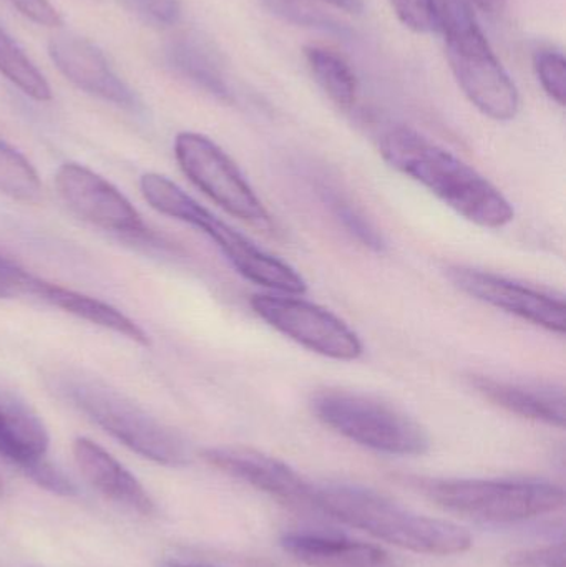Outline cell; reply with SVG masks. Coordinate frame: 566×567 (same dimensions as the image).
Instances as JSON below:
<instances>
[{
	"label": "cell",
	"instance_id": "cell-1",
	"mask_svg": "<svg viewBox=\"0 0 566 567\" xmlns=\"http://www.w3.org/2000/svg\"><path fill=\"white\" fill-rule=\"evenodd\" d=\"M381 155L395 172L424 186L467 221L485 229H502L514 221V206L497 186L422 133L408 126L388 130Z\"/></svg>",
	"mask_w": 566,
	"mask_h": 567
},
{
	"label": "cell",
	"instance_id": "cell-2",
	"mask_svg": "<svg viewBox=\"0 0 566 567\" xmlns=\"http://www.w3.org/2000/svg\"><path fill=\"white\" fill-rule=\"evenodd\" d=\"M315 512L418 555L454 556L472 548L471 533L462 526L419 515L362 486L316 485Z\"/></svg>",
	"mask_w": 566,
	"mask_h": 567
},
{
	"label": "cell",
	"instance_id": "cell-3",
	"mask_svg": "<svg viewBox=\"0 0 566 567\" xmlns=\"http://www.w3.org/2000/svg\"><path fill=\"white\" fill-rule=\"evenodd\" d=\"M53 389L106 435L142 458L169 468L188 465L189 449L178 432L99 377L65 370L53 377Z\"/></svg>",
	"mask_w": 566,
	"mask_h": 567
},
{
	"label": "cell",
	"instance_id": "cell-4",
	"mask_svg": "<svg viewBox=\"0 0 566 567\" xmlns=\"http://www.w3.org/2000/svg\"><path fill=\"white\" fill-rule=\"evenodd\" d=\"M140 192L159 215L186 223L208 236L236 272L248 281L289 296H301L308 290L305 278L295 268L258 248L166 176L145 173L140 178Z\"/></svg>",
	"mask_w": 566,
	"mask_h": 567
},
{
	"label": "cell",
	"instance_id": "cell-5",
	"mask_svg": "<svg viewBox=\"0 0 566 567\" xmlns=\"http://www.w3.org/2000/svg\"><path fill=\"white\" fill-rule=\"evenodd\" d=\"M439 29L459 86L472 105L495 122H511L521 95L482 32L467 0H438Z\"/></svg>",
	"mask_w": 566,
	"mask_h": 567
},
{
	"label": "cell",
	"instance_id": "cell-6",
	"mask_svg": "<svg viewBox=\"0 0 566 567\" xmlns=\"http://www.w3.org/2000/svg\"><path fill=\"white\" fill-rule=\"evenodd\" d=\"M419 488L445 512L494 525L527 522L565 506L564 488L542 480H425Z\"/></svg>",
	"mask_w": 566,
	"mask_h": 567
},
{
	"label": "cell",
	"instance_id": "cell-7",
	"mask_svg": "<svg viewBox=\"0 0 566 567\" xmlns=\"http://www.w3.org/2000/svg\"><path fill=\"white\" fill-rule=\"evenodd\" d=\"M316 419L356 445L394 456H421L431 449L424 426L398 406L351 390L329 389L311 400Z\"/></svg>",
	"mask_w": 566,
	"mask_h": 567
},
{
	"label": "cell",
	"instance_id": "cell-8",
	"mask_svg": "<svg viewBox=\"0 0 566 567\" xmlns=\"http://www.w3.org/2000/svg\"><path fill=\"white\" fill-rule=\"evenodd\" d=\"M173 148L183 175L226 213L258 228L272 225L241 169L213 140L202 133L182 132Z\"/></svg>",
	"mask_w": 566,
	"mask_h": 567
},
{
	"label": "cell",
	"instance_id": "cell-9",
	"mask_svg": "<svg viewBox=\"0 0 566 567\" xmlns=\"http://www.w3.org/2000/svg\"><path fill=\"white\" fill-rule=\"evenodd\" d=\"M249 306L269 327L326 359L352 362L364 352L358 333L318 303L289 293H255Z\"/></svg>",
	"mask_w": 566,
	"mask_h": 567
},
{
	"label": "cell",
	"instance_id": "cell-10",
	"mask_svg": "<svg viewBox=\"0 0 566 567\" xmlns=\"http://www.w3.org/2000/svg\"><path fill=\"white\" fill-rule=\"evenodd\" d=\"M55 186L66 208L82 221L130 241L158 245L138 209L99 173L79 163H63L56 169Z\"/></svg>",
	"mask_w": 566,
	"mask_h": 567
},
{
	"label": "cell",
	"instance_id": "cell-11",
	"mask_svg": "<svg viewBox=\"0 0 566 567\" xmlns=\"http://www.w3.org/2000/svg\"><path fill=\"white\" fill-rule=\"evenodd\" d=\"M208 465L266 493L289 508L315 512L316 485L288 463L248 446H212L202 452Z\"/></svg>",
	"mask_w": 566,
	"mask_h": 567
},
{
	"label": "cell",
	"instance_id": "cell-12",
	"mask_svg": "<svg viewBox=\"0 0 566 567\" xmlns=\"http://www.w3.org/2000/svg\"><path fill=\"white\" fill-rule=\"evenodd\" d=\"M449 279L457 289L502 312L518 317L552 333L564 336L566 330V306L562 297L525 284L511 281L494 272L472 268H451Z\"/></svg>",
	"mask_w": 566,
	"mask_h": 567
},
{
	"label": "cell",
	"instance_id": "cell-13",
	"mask_svg": "<svg viewBox=\"0 0 566 567\" xmlns=\"http://www.w3.org/2000/svg\"><path fill=\"white\" fill-rule=\"evenodd\" d=\"M49 55L60 73L76 89L119 109L136 112L138 99L113 72L102 50L76 33H56L49 40Z\"/></svg>",
	"mask_w": 566,
	"mask_h": 567
},
{
	"label": "cell",
	"instance_id": "cell-14",
	"mask_svg": "<svg viewBox=\"0 0 566 567\" xmlns=\"http://www.w3.org/2000/svg\"><path fill=\"white\" fill-rule=\"evenodd\" d=\"M50 435L39 413L17 393L0 386V458L27 478L49 462Z\"/></svg>",
	"mask_w": 566,
	"mask_h": 567
},
{
	"label": "cell",
	"instance_id": "cell-15",
	"mask_svg": "<svg viewBox=\"0 0 566 567\" xmlns=\"http://www.w3.org/2000/svg\"><path fill=\"white\" fill-rule=\"evenodd\" d=\"M73 460L83 478L116 505L142 516L156 515V503L140 480L93 440L79 436L72 443Z\"/></svg>",
	"mask_w": 566,
	"mask_h": 567
},
{
	"label": "cell",
	"instance_id": "cell-16",
	"mask_svg": "<svg viewBox=\"0 0 566 567\" xmlns=\"http://www.w3.org/2000/svg\"><path fill=\"white\" fill-rule=\"evenodd\" d=\"M474 386L485 399L507 412L545 425L564 429L565 392L554 383H521L477 377Z\"/></svg>",
	"mask_w": 566,
	"mask_h": 567
},
{
	"label": "cell",
	"instance_id": "cell-17",
	"mask_svg": "<svg viewBox=\"0 0 566 567\" xmlns=\"http://www.w3.org/2000/svg\"><path fill=\"white\" fill-rule=\"evenodd\" d=\"M27 297L40 300L47 306L55 307V309L70 313L76 319L93 323V326L112 330V332L119 333V336H123L132 342L140 343V346H150L148 333L135 320L130 319L116 307L95 299V297L76 292V290L60 286V284L45 281L39 276H33Z\"/></svg>",
	"mask_w": 566,
	"mask_h": 567
},
{
	"label": "cell",
	"instance_id": "cell-18",
	"mask_svg": "<svg viewBox=\"0 0 566 567\" xmlns=\"http://www.w3.org/2000/svg\"><path fill=\"white\" fill-rule=\"evenodd\" d=\"M286 553L309 567H382L388 553L371 543L321 533H288L282 536Z\"/></svg>",
	"mask_w": 566,
	"mask_h": 567
},
{
	"label": "cell",
	"instance_id": "cell-19",
	"mask_svg": "<svg viewBox=\"0 0 566 567\" xmlns=\"http://www.w3.org/2000/svg\"><path fill=\"white\" fill-rule=\"evenodd\" d=\"M166 55H168L169 65L179 75L185 76L215 99L231 102V90L226 82L222 63L216 53L209 49L208 43L203 42L198 35L182 33L175 37L169 42Z\"/></svg>",
	"mask_w": 566,
	"mask_h": 567
},
{
	"label": "cell",
	"instance_id": "cell-20",
	"mask_svg": "<svg viewBox=\"0 0 566 567\" xmlns=\"http://www.w3.org/2000/svg\"><path fill=\"white\" fill-rule=\"evenodd\" d=\"M306 62L326 95L339 109L351 110L358 100V79L351 65L335 50L326 47H305Z\"/></svg>",
	"mask_w": 566,
	"mask_h": 567
},
{
	"label": "cell",
	"instance_id": "cell-21",
	"mask_svg": "<svg viewBox=\"0 0 566 567\" xmlns=\"http://www.w3.org/2000/svg\"><path fill=\"white\" fill-rule=\"evenodd\" d=\"M0 73L23 95L35 102H50L52 89L43 73L23 53L19 43L0 27Z\"/></svg>",
	"mask_w": 566,
	"mask_h": 567
},
{
	"label": "cell",
	"instance_id": "cell-22",
	"mask_svg": "<svg viewBox=\"0 0 566 567\" xmlns=\"http://www.w3.org/2000/svg\"><path fill=\"white\" fill-rule=\"evenodd\" d=\"M0 193L13 202L32 203L42 198V182L32 163L9 143L0 140Z\"/></svg>",
	"mask_w": 566,
	"mask_h": 567
},
{
	"label": "cell",
	"instance_id": "cell-23",
	"mask_svg": "<svg viewBox=\"0 0 566 567\" xmlns=\"http://www.w3.org/2000/svg\"><path fill=\"white\" fill-rule=\"evenodd\" d=\"M326 203H328L331 212L335 213L338 221L344 226L346 231L358 239L362 246L372 249L375 252H382L385 248L384 238L381 233L372 226V223L362 215L359 209H356L351 203L346 202L342 196L336 195V193H328L326 195Z\"/></svg>",
	"mask_w": 566,
	"mask_h": 567
},
{
	"label": "cell",
	"instance_id": "cell-24",
	"mask_svg": "<svg viewBox=\"0 0 566 567\" xmlns=\"http://www.w3.org/2000/svg\"><path fill=\"white\" fill-rule=\"evenodd\" d=\"M265 9L285 22L309 29L339 30V23L309 0H261Z\"/></svg>",
	"mask_w": 566,
	"mask_h": 567
},
{
	"label": "cell",
	"instance_id": "cell-25",
	"mask_svg": "<svg viewBox=\"0 0 566 567\" xmlns=\"http://www.w3.org/2000/svg\"><path fill=\"white\" fill-rule=\"evenodd\" d=\"M534 69L545 93L558 105L566 100V60L562 50L542 47L534 53Z\"/></svg>",
	"mask_w": 566,
	"mask_h": 567
},
{
	"label": "cell",
	"instance_id": "cell-26",
	"mask_svg": "<svg viewBox=\"0 0 566 567\" xmlns=\"http://www.w3.org/2000/svg\"><path fill=\"white\" fill-rule=\"evenodd\" d=\"M392 10L405 29L431 33L439 29L438 0H391Z\"/></svg>",
	"mask_w": 566,
	"mask_h": 567
},
{
	"label": "cell",
	"instance_id": "cell-27",
	"mask_svg": "<svg viewBox=\"0 0 566 567\" xmlns=\"http://www.w3.org/2000/svg\"><path fill=\"white\" fill-rule=\"evenodd\" d=\"M120 3L146 25L158 29L175 25L182 16L179 0H120Z\"/></svg>",
	"mask_w": 566,
	"mask_h": 567
},
{
	"label": "cell",
	"instance_id": "cell-28",
	"mask_svg": "<svg viewBox=\"0 0 566 567\" xmlns=\"http://www.w3.org/2000/svg\"><path fill=\"white\" fill-rule=\"evenodd\" d=\"M33 276L35 275L27 271L19 262L0 251V299L27 297Z\"/></svg>",
	"mask_w": 566,
	"mask_h": 567
},
{
	"label": "cell",
	"instance_id": "cell-29",
	"mask_svg": "<svg viewBox=\"0 0 566 567\" xmlns=\"http://www.w3.org/2000/svg\"><path fill=\"white\" fill-rule=\"evenodd\" d=\"M507 565L508 567H565L564 545L512 553L508 555Z\"/></svg>",
	"mask_w": 566,
	"mask_h": 567
},
{
	"label": "cell",
	"instance_id": "cell-30",
	"mask_svg": "<svg viewBox=\"0 0 566 567\" xmlns=\"http://www.w3.org/2000/svg\"><path fill=\"white\" fill-rule=\"evenodd\" d=\"M23 17L47 29H60L62 16L49 0H9Z\"/></svg>",
	"mask_w": 566,
	"mask_h": 567
},
{
	"label": "cell",
	"instance_id": "cell-31",
	"mask_svg": "<svg viewBox=\"0 0 566 567\" xmlns=\"http://www.w3.org/2000/svg\"><path fill=\"white\" fill-rule=\"evenodd\" d=\"M467 2L488 16H501L507 7V0H467Z\"/></svg>",
	"mask_w": 566,
	"mask_h": 567
},
{
	"label": "cell",
	"instance_id": "cell-32",
	"mask_svg": "<svg viewBox=\"0 0 566 567\" xmlns=\"http://www.w3.org/2000/svg\"><path fill=\"white\" fill-rule=\"evenodd\" d=\"M322 2L349 13H361L362 7H364L362 0H322Z\"/></svg>",
	"mask_w": 566,
	"mask_h": 567
},
{
	"label": "cell",
	"instance_id": "cell-33",
	"mask_svg": "<svg viewBox=\"0 0 566 567\" xmlns=\"http://www.w3.org/2000/svg\"><path fill=\"white\" fill-rule=\"evenodd\" d=\"M156 567H212L205 565H193V563L176 561V559H163Z\"/></svg>",
	"mask_w": 566,
	"mask_h": 567
},
{
	"label": "cell",
	"instance_id": "cell-34",
	"mask_svg": "<svg viewBox=\"0 0 566 567\" xmlns=\"http://www.w3.org/2000/svg\"><path fill=\"white\" fill-rule=\"evenodd\" d=\"M0 493H3V482H2V478H0Z\"/></svg>",
	"mask_w": 566,
	"mask_h": 567
}]
</instances>
